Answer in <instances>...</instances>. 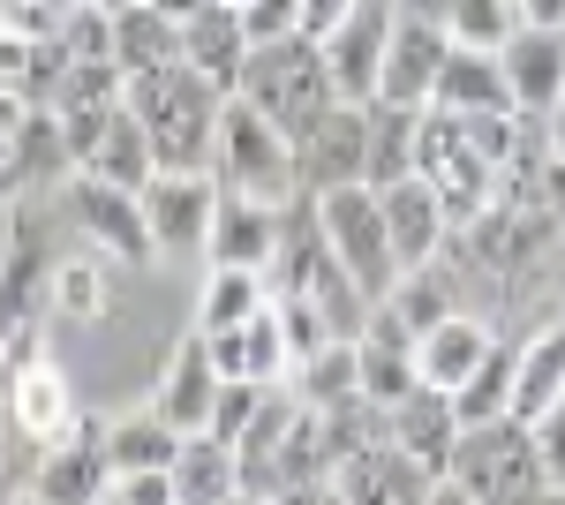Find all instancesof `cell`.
Masks as SVG:
<instances>
[{
	"label": "cell",
	"instance_id": "obj_40",
	"mask_svg": "<svg viewBox=\"0 0 565 505\" xmlns=\"http://www.w3.org/2000/svg\"><path fill=\"white\" fill-rule=\"evenodd\" d=\"M106 505H181L174 467H159V475H114V498Z\"/></svg>",
	"mask_w": 565,
	"mask_h": 505
},
{
	"label": "cell",
	"instance_id": "obj_37",
	"mask_svg": "<svg viewBox=\"0 0 565 505\" xmlns=\"http://www.w3.org/2000/svg\"><path fill=\"white\" fill-rule=\"evenodd\" d=\"M264 392H271V385L226 378V385H218V408H212V430H204V438H218V445H242V438H249V422H257V408H264Z\"/></svg>",
	"mask_w": 565,
	"mask_h": 505
},
{
	"label": "cell",
	"instance_id": "obj_47",
	"mask_svg": "<svg viewBox=\"0 0 565 505\" xmlns=\"http://www.w3.org/2000/svg\"><path fill=\"white\" fill-rule=\"evenodd\" d=\"M151 8H167V15H174V23H189V15H204V8H212V0H151Z\"/></svg>",
	"mask_w": 565,
	"mask_h": 505
},
{
	"label": "cell",
	"instance_id": "obj_22",
	"mask_svg": "<svg viewBox=\"0 0 565 505\" xmlns=\"http://www.w3.org/2000/svg\"><path fill=\"white\" fill-rule=\"evenodd\" d=\"M445 114H513V84H505V61L498 53H476V45H452L445 53V76H437V98Z\"/></svg>",
	"mask_w": 565,
	"mask_h": 505
},
{
	"label": "cell",
	"instance_id": "obj_34",
	"mask_svg": "<svg viewBox=\"0 0 565 505\" xmlns=\"http://www.w3.org/2000/svg\"><path fill=\"white\" fill-rule=\"evenodd\" d=\"M445 31H452V45H476V53H505V39L521 31V0H452Z\"/></svg>",
	"mask_w": 565,
	"mask_h": 505
},
{
	"label": "cell",
	"instance_id": "obj_42",
	"mask_svg": "<svg viewBox=\"0 0 565 505\" xmlns=\"http://www.w3.org/2000/svg\"><path fill=\"white\" fill-rule=\"evenodd\" d=\"M354 15V0H302V39H332V31H340V23H348Z\"/></svg>",
	"mask_w": 565,
	"mask_h": 505
},
{
	"label": "cell",
	"instance_id": "obj_30",
	"mask_svg": "<svg viewBox=\"0 0 565 505\" xmlns=\"http://www.w3.org/2000/svg\"><path fill=\"white\" fill-rule=\"evenodd\" d=\"M174 491H181V505H234V498H242L234 445H218V438H189L181 461H174Z\"/></svg>",
	"mask_w": 565,
	"mask_h": 505
},
{
	"label": "cell",
	"instance_id": "obj_44",
	"mask_svg": "<svg viewBox=\"0 0 565 505\" xmlns=\"http://www.w3.org/2000/svg\"><path fill=\"white\" fill-rule=\"evenodd\" d=\"M521 23H535V31H565V0H521Z\"/></svg>",
	"mask_w": 565,
	"mask_h": 505
},
{
	"label": "cell",
	"instance_id": "obj_53",
	"mask_svg": "<svg viewBox=\"0 0 565 505\" xmlns=\"http://www.w3.org/2000/svg\"><path fill=\"white\" fill-rule=\"evenodd\" d=\"M15 505H39V498H31V491H15Z\"/></svg>",
	"mask_w": 565,
	"mask_h": 505
},
{
	"label": "cell",
	"instance_id": "obj_49",
	"mask_svg": "<svg viewBox=\"0 0 565 505\" xmlns=\"http://www.w3.org/2000/svg\"><path fill=\"white\" fill-rule=\"evenodd\" d=\"M430 505H476V498H468L460 483H437V498H430Z\"/></svg>",
	"mask_w": 565,
	"mask_h": 505
},
{
	"label": "cell",
	"instance_id": "obj_3",
	"mask_svg": "<svg viewBox=\"0 0 565 505\" xmlns=\"http://www.w3.org/2000/svg\"><path fill=\"white\" fill-rule=\"evenodd\" d=\"M317 219H324V242L332 256L354 272V287L370 302H385L399 287V256H392V234H385V197L377 189H324L317 197Z\"/></svg>",
	"mask_w": 565,
	"mask_h": 505
},
{
	"label": "cell",
	"instance_id": "obj_24",
	"mask_svg": "<svg viewBox=\"0 0 565 505\" xmlns=\"http://www.w3.org/2000/svg\"><path fill=\"white\" fill-rule=\"evenodd\" d=\"M181 438L174 422H159L151 408H136V415L106 422V461H114V475H159V467L181 461Z\"/></svg>",
	"mask_w": 565,
	"mask_h": 505
},
{
	"label": "cell",
	"instance_id": "obj_10",
	"mask_svg": "<svg viewBox=\"0 0 565 505\" xmlns=\"http://www.w3.org/2000/svg\"><path fill=\"white\" fill-rule=\"evenodd\" d=\"M392 23H399V8H392V0H354V15L324 39V69H332V84H340L348 106H370V98H377Z\"/></svg>",
	"mask_w": 565,
	"mask_h": 505
},
{
	"label": "cell",
	"instance_id": "obj_56",
	"mask_svg": "<svg viewBox=\"0 0 565 505\" xmlns=\"http://www.w3.org/2000/svg\"><path fill=\"white\" fill-rule=\"evenodd\" d=\"M324 505H348V498H340V491H332V498H324Z\"/></svg>",
	"mask_w": 565,
	"mask_h": 505
},
{
	"label": "cell",
	"instance_id": "obj_45",
	"mask_svg": "<svg viewBox=\"0 0 565 505\" xmlns=\"http://www.w3.org/2000/svg\"><path fill=\"white\" fill-rule=\"evenodd\" d=\"M399 15H415V23H445L452 15V0H392Z\"/></svg>",
	"mask_w": 565,
	"mask_h": 505
},
{
	"label": "cell",
	"instance_id": "obj_52",
	"mask_svg": "<svg viewBox=\"0 0 565 505\" xmlns=\"http://www.w3.org/2000/svg\"><path fill=\"white\" fill-rule=\"evenodd\" d=\"M0 453H8V408H0Z\"/></svg>",
	"mask_w": 565,
	"mask_h": 505
},
{
	"label": "cell",
	"instance_id": "obj_5",
	"mask_svg": "<svg viewBox=\"0 0 565 505\" xmlns=\"http://www.w3.org/2000/svg\"><path fill=\"white\" fill-rule=\"evenodd\" d=\"M0 408H8V430L23 438V445H61L68 430H76V392H68V370L31 347V355H15L8 370H0Z\"/></svg>",
	"mask_w": 565,
	"mask_h": 505
},
{
	"label": "cell",
	"instance_id": "obj_11",
	"mask_svg": "<svg viewBox=\"0 0 565 505\" xmlns=\"http://www.w3.org/2000/svg\"><path fill=\"white\" fill-rule=\"evenodd\" d=\"M218 362H212V339L204 333H189L167 355V370H159V385H151V415L159 422H174L181 438H204L212 430V408H218Z\"/></svg>",
	"mask_w": 565,
	"mask_h": 505
},
{
	"label": "cell",
	"instance_id": "obj_32",
	"mask_svg": "<svg viewBox=\"0 0 565 505\" xmlns=\"http://www.w3.org/2000/svg\"><path fill=\"white\" fill-rule=\"evenodd\" d=\"M354 392H362V355H354V339H332L317 362L295 370V400H302V408H340Z\"/></svg>",
	"mask_w": 565,
	"mask_h": 505
},
{
	"label": "cell",
	"instance_id": "obj_43",
	"mask_svg": "<svg viewBox=\"0 0 565 505\" xmlns=\"http://www.w3.org/2000/svg\"><path fill=\"white\" fill-rule=\"evenodd\" d=\"M23 122H31V98L15 84H0V151H15V136H23Z\"/></svg>",
	"mask_w": 565,
	"mask_h": 505
},
{
	"label": "cell",
	"instance_id": "obj_15",
	"mask_svg": "<svg viewBox=\"0 0 565 505\" xmlns=\"http://www.w3.org/2000/svg\"><path fill=\"white\" fill-rule=\"evenodd\" d=\"M445 53H452V31H445V23H415V15H399V23H392V45H385L377 98H385V106H415V114H423V106L437 98Z\"/></svg>",
	"mask_w": 565,
	"mask_h": 505
},
{
	"label": "cell",
	"instance_id": "obj_55",
	"mask_svg": "<svg viewBox=\"0 0 565 505\" xmlns=\"http://www.w3.org/2000/svg\"><path fill=\"white\" fill-rule=\"evenodd\" d=\"M0 505H15V491H0Z\"/></svg>",
	"mask_w": 565,
	"mask_h": 505
},
{
	"label": "cell",
	"instance_id": "obj_16",
	"mask_svg": "<svg viewBox=\"0 0 565 505\" xmlns=\"http://www.w3.org/2000/svg\"><path fill=\"white\" fill-rule=\"evenodd\" d=\"M279 219H287V204L218 181V219H212L204 256H212V264H242V272H271V256H279Z\"/></svg>",
	"mask_w": 565,
	"mask_h": 505
},
{
	"label": "cell",
	"instance_id": "obj_54",
	"mask_svg": "<svg viewBox=\"0 0 565 505\" xmlns=\"http://www.w3.org/2000/svg\"><path fill=\"white\" fill-rule=\"evenodd\" d=\"M218 8H249V0H218Z\"/></svg>",
	"mask_w": 565,
	"mask_h": 505
},
{
	"label": "cell",
	"instance_id": "obj_17",
	"mask_svg": "<svg viewBox=\"0 0 565 505\" xmlns=\"http://www.w3.org/2000/svg\"><path fill=\"white\" fill-rule=\"evenodd\" d=\"M505 84H513V106L521 114H558L565 98V31H535V23H521L513 39H505Z\"/></svg>",
	"mask_w": 565,
	"mask_h": 505
},
{
	"label": "cell",
	"instance_id": "obj_20",
	"mask_svg": "<svg viewBox=\"0 0 565 505\" xmlns=\"http://www.w3.org/2000/svg\"><path fill=\"white\" fill-rule=\"evenodd\" d=\"M212 362L218 378H249V385H295V355H287V333H279V309H264L234 333H212Z\"/></svg>",
	"mask_w": 565,
	"mask_h": 505
},
{
	"label": "cell",
	"instance_id": "obj_31",
	"mask_svg": "<svg viewBox=\"0 0 565 505\" xmlns=\"http://www.w3.org/2000/svg\"><path fill=\"white\" fill-rule=\"evenodd\" d=\"M53 317H68V325H98L106 317V256L98 250H76L53 264V295H45Z\"/></svg>",
	"mask_w": 565,
	"mask_h": 505
},
{
	"label": "cell",
	"instance_id": "obj_9",
	"mask_svg": "<svg viewBox=\"0 0 565 505\" xmlns=\"http://www.w3.org/2000/svg\"><path fill=\"white\" fill-rule=\"evenodd\" d=\"M53 264H61V256L45 250L39 204H23V211H15V227H8V250H0V339L15 333V325H39V317H45Z\"/></svg>",
	"mask_w": 565,
	"mask_h": 505
},
{
	"label": "cell",
	"instance_id": "obj_35",
	"mask_svg": "<svg viewBox=\"0 0 565 505\" xmlns=\"http://www.w3.org/2000/svg\"><path fill=\"white\" fill-rule=\"evenodd\" d=\"M121 61H68L61 69V91H53V114H76V106H121Z\"/></svg>",
	"mask_w": 565,
	"mask_h": 505
},
{
	"label": "cell",
	"instance_id": "obj_19",
	"mask_svg": "<svg viewBox=\"0 0 565 505\" xmlns=\"http://www.w3.org/2000/svg\"><path fill=\"white\" fill-rule=\"evenodd\" d=\"M392 445L445 483V475H452V453H460V408H452V392H430V385H423L415 400H399V408H392Z\"/></svg>",
	"mask_w": 565,
	"mask_h": 505
},
{
	"label": "cell",
	"instance_id": "obj_23",
	"mask_svg": "<svg viewBox=\"0 0 565 505\" xmlns=\"http://www.w3.org/2000/svg\"><path fill=\"white\" fill-rule=\"evenodd\" d=\"M565 400V317L521 339V385H513V415L543 422Z\"/></svg>",
	"mask_w": 565,
	"mask_h": 505
},
{
	"label": "cell",
	"instance_id": "obj_14",
	"mask_svg": "<svg viewBox=\"0 0 565 505\" xmlns=\"http://www.w3.org/2000/svg\"><path fill=\"white\" fill-rule=\"evenodd\" d=\"M385 197V234H392V256H399V272H430L445 242H452V211L437 197L423 173H407V181H392L377 189Z\"/></svg>",
	"mask_w": 565,
	"mask_h": 505
},
{
	"label": "cell",
	"instance_id": "obj_41",
	"mask_svg": "<svg viewBox=\"0 0 565 505\" xmlns=\"http://www.w3.org/2000/svg\"><path fill=\"white\" fill-rule=\"evenodd\" d=\"M535 430V445H543V467H551V483H565V400L551 408L543 422H527Z\"/></svg>",
	"mask_w": 565,
	"mask_h": 505
},
{
	"label": "cell",
	"instance_id": "obj_46",
	"mask_svg": "<svg viewBox=\"0 0 565 505\" xmlns=\"http://www.w3.org/2000/svg\"><path fill=\"white\" fill-rule=\"evenodd\" d=\"M332 498V483H295V491H279L271 505H324Z\"/></svg>",
	"mask_w": 565,
	"mask_h": 505
},
{
	"label": "cell",
	"instance_id": "obj_4",
	"mask_svg": "<svg viewBox=\"0 0 565 505\" xmlns=\"http://www.w3.org/2000/svg\"><path fill=\"white\" fill-rule=\"evenodd\" d=\"M218 181H226V189H249V197H271V204L302 197V181H295V144L264 122L249 98H226V114H218Z\"/></svg>",
	"mask_w": 565,
	"mask_h": 505
},
{
	"label": "cell",
	"instance_id": "obj_48",
	"mask_svg": "<svg viewBox=\"0 0 565 505\" xmlns=\"http://www.w3.org/2000/svg\"><path fill=\"white\" fill-rule=\"evenodd\" d=\"M551 159L565 167V98H558V114H551Z\"/></svg>",
	"mask_w": 565,
	"mask_h": 505
},
{
	"label": "cell",
	"instance_id": "obj_50",
	"mask_svg": "<svg viewBox=\"0 0 565 505\" xmlns=\"http://www.w3.org/2000/svg\"><path fill=\"white\" fill-rule=\"evenodd\" d=\"M535 505H565V483H551V491H543V498H535Z\"/></svg>",
	"mask_w": 565,
	"mask_h": 505
},
{
	"label": "cell",
	"instance_id": "obj_36",
	"mask_svg": "<svg viewBox=\"0 0 565 505\" xmlns=\"http://www.w3.org/2000/svg\"><path fill=\"white\" fill-rule=\"evenodd\" d=\"M271 309H279V333H287V355H295V370H302V362H317V355L340 339V333H332V317H324V309H317L309 295H279Z\"/></svg>",
	"mask_w": 565,
	"mask_h": 505
},
{
	"label": "cell",
	"instance_id": "obj_6",
	"mask_svg": "<svg viewBox=\"0 0 565 505\" xmlns=\"http://www.w3.org/2000/svg\"><path fill=\"white\" fill-rule=\"evenodd\" d=\"M39 505H106L114 498V461H106V422L76 415L61 445H39V467L23 483Z\"/></svg>",
	"mask_w": 565,
	"mask_h": 505
},
{
	"label": "cell",
	"instance_id": "obj_38",
	"mask_svg": "<svg viewBox=\"0 0 565 505\" xmlns=\"http://www.w3.org/2000/svg\"><path fill=\"white\" fill-rule=\"evenodd\" d=\"M114 114H121V106H76V114H61V144H68V167H76V173L98 159V144H106Z\"/></svg>",
	"mask_w": 565,
	"mask_h": 505
},
{
	"label": "cell",
	"instance_id": "obj_1",
	"mask_svg": "<svg viewBox=\"0 0 565 505\" xmlns=\"http://www.w3.org/2000/svg\"><path fill=\"white\" fill-rule=\"evenodd\" d=\"M234 98H249V106H257L287 144H302L332 106H348L340 84H332V69H324V45L302 39V31H295V39L257 45V53H249V69H242V91H234Z\"/></svg>",
	"mask_w": 565,
	"mask_h": 505
},
{
	"label": "cell",
	"instance_id": "obj_13",
	"mask_svg": "<svg viewBox=\"0 0 565 505\" xmlns=\"http://www.w3.org/2000/svg\"><path fill=\"white\" fill-rule=\"evenodd\" d=\"M143 219H151V242L159 256L167 250H204L212 242V219H218V173H159L143 189Z\"/></svg>",
	"mask_w": 565,
	"mask_h": 505
},
{
	"label": "cell",
	"instance_id": "obj_27",
	"mask_svg": "<svg viewBox=\"0 0 565 505\" xmlns=\"http://www.w3.org/2000/svg\"><path fill=\"white\" fill-rule=\"evenodd\" d=\"M84 173H98V181H114V189H136V197H143V189L159 181V144H151V128L121 106L114 128H106V144H98V159H90Z\"/></svg>",
	"mask_w": 565,
	"mask_h": 505
},
{
	"label": "cell",
	"instance_id": "obj_2",
	"mask_svg": "<svg viewBox=\"0 0 565 505\" xmlns=\"http://www.w3.org/2000/svg\"><path fill=\"white\" fill-rule=\"evenodd\" d=\"M445 483H460L476 505H535L551 491V467H543L535 430L521 415H505V422L460 430V453H452V475Z\"/></svg>",
	"mask_w": 565,
	"mask_h": 505
},
{
	"label": "cell",
	"instance_id": "obj_7",
	"mask_svg": "<svg viewBox=\"0 0 565 505\" xmlns=\"http://www.w3.org/2000/svg\"><path fill=\"white\" fill-rule=\"evenodd\" d=\"M68 219L90 234L98 256H121V264H151V256H159L136 189H114V181H98V173H68Z\"/></svg>",
	"mask_w": 565,
	"mask_h": 505
},
{
	"label": "cell",
	"instance_id": "obj_18",
	"mask_svg": "<svg viewBox=\"0 0 565 505\" xmlns=\"http://www.w3.org/2000/svg\"><path fill=\"white\" fill-rule=\"evenodd\" d=\"M249 53H257V39H249V23H242V8H204V15H189L181 23V61L196 69V76H212L226 98L242 91V69H249Z\"/></svg>",
	"mask_w": 565,
	"mask_h": 505
},
{
	"label": "cell",
	"instance_id": "obj_39",
	"mask_svg": "<svg viewBox=\"0 0 565 505\" xmlns=\"http://www.w3.org/2000/svg\"><path fill=\"white\" fill-rule=\"evenodd\" d=\"M242 23H249V39H257V45L295 39V31H302V0H249Z\"/></svg>",
	"mask_w": 565,
	"mask_h": 505
},
{
	"label": "cell",
	"instance_id": "obj_29",
	"mask_svg": "<svg viewBox=\"0 0 565 505\" xmlns=\"http://www.w3.org/2000/svg\"><path fill=\"white\" fill-rule=\"evenodd\" d=\"M513 385H521V347H490L476 362V378L452 392V408H460V430H476V422H505L513 415Z\"/></svg>",
	"mask_w": 565,
	"mask_h": 505
},
{
	"label": "cell",
	"instance_id": "obj_51",
	"mask_svg": "<svg viewBox=\"0 0 565 505\" xmlns=\"http://www.w3.org/2000/svg\"><path fill=\"white\" fill-rule=\"evenodd\" d=\"M98 8H106V15H121V8H143V0H98Z\"/></svg>",
	"mask_w": 565,
	"mask_h": 505
},
{
	"label": "cell",
	"instance_id": "obj_33",
	"mask_svg": "<svg viewBox=\"0 0 565 505\" xmlns=\"http://www.w3.org/2000/svg\"><path fill=\"white\" fill-rule=\"evenodd\" d=\"M385 309L423 339V333H437V325L452 317V287H445V272H437V264H430V272H399V287L385 295Z\"/></svg>",
	"mask_w": 565,
	"mask_h": 505
},
{
	"label": "cell",
	"instance_id": "obj_28",
	"mask_svg": "<svg viewBox=\"0 0 565 505\" xmlns=\"http://www.w3.org/2000/svg\"><path fill=\"white\" fill-rule=\"evenodd\" d=\"M415 128H423L415 106L370 98V167H362V189H392V181L415 173Z\"/></svg>",
	"mask_w": 565,
	"mask_h": 505
},
{
	"label": "cell",
	"instance_id": "obj_25",
	"mask_svg": "<svg viewBox=\"0 0 565 505\" xmlns=\"http://www.w3.org/2000/svg\"><path fill=\"white\" fill-rule=\"evenodd\" d=\"M271 280L264 272H242V264H212V280H204V302H196V333H234V325H249L271 309Z\"/></svg>",
	"mask_w": 565,
	"mask_h": 505
},
{
	"label": "cell",
	"instance_id": "obj_8",
	"mask_svg": "<svg viewBox=\"0 0 565 505\" xmlns=\"http://www.w3.org/2000/svg\"><path fill=\"white\" fill-rule=\"evenodd\" d=\"M362 167H370V106H332V114L295 144V181H302V197L354 189Z\"/></svg>",
	"mask_w": 565,
	"mask_h": 505
},
{
	"label": "cell",
	"instance_id": "obj_12",
	"mask_svg": "<svg viewBox=\"0 0 565 505\" xmlns=\"http://www.w3.org/2000/svg\"><path fill=\"white\" fill-rule=\"evenodd\" d=\"M332 491L348 505H430L437 475L423 461H407L392 438H377V445H362V453H348L332 467Z\"/></svg>",
	"mask_w": 565,
	"mask_h": 505
},
{
	"label": "cell",
	"instance_id": "obj_21",
	"mask_svg": "<svg viewBox=\"0 0 565 505\" xmlns=\"http://www.w3.org/2000/svg\"><path fill=\"white\" fill-rule=\"evenodd\" d=\"M490 347H498V333H490L482 317H460V309H452L437 333L415 339V370H423L430 392H460V385L476 378V362L490 355Z\"/></svg>",
	"mask_w": 565,
	"mask_h": 505
},
{
	"label": "cell",
	"instance_id": "obj_26",
	"mask_svg": "<svg viewBox=\"0 0 565 505\" xmlns=\"http://www.w3.org/2000/svg\"><path fill=\"white\" fill-rule=\"evenodd\" d=\"M114 61H121V76H143V69H174L181 61V23L167 8H121L114 15Z\"/></svg>",
	"mask_w": 565,
	"mask_h": 505
}]
</instances>
